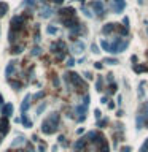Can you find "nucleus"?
Here are the masks:
<instances>
[{"mask_svg":"<svg viewBox=\"0 0 148 152\" xmlns=\"http://www.w3.org/2000/svg\"><path fill=\"white\" fill-rule=\"evenodd\" d=\"M100 46H102L107 52L118 54V52H123V51L127 48V40H123V38H115L112 43L107 41V40H102V41H100Z\"/></svg>","mask_w":148,"mask_h":152,"instance_id":"f257e3e1","label":"nucleus"},{"mask_svg":"<svg viewBox=\"0 0 148 152\" xmlns=\"http://www.w3.org/2000/svg\"><path fill=\"white\" fill-rule=\"evenodd\" d=\"M57 125H59V114H57V112H51V114L41 122V131H43L45 135H51L57 130Z\"/></svg>","mask_w":148,"mask_h":152,"instance_id":"f03ea898","label":"nucleus"},{"mask_svg":"<svg viewBox=\"0 0 148 152\" xmlns=\"http://www.w3.org/2000/svg\"><path fill=\"white\" fill-rule=\"evenodd\" d=\"M64 81L70 89H73V90H86V83H84L77 73H65Z\"/></svg>","mask_w":148,"mask_h":152,"instance_id":"7ed1b4c3","label":"nucleus"},{"mask_svg":"<svg viewBox=\"0 0 148 152\" xmlns=\"http://www.w3.org/2000/svg\"><path fill=\"white\" fill-rule=\"evenodd\" d=\"M124 6H126V2H124V0H112V10H113L115 13H121L124 10Z\"/></svg>","mask_w":148,"mask_h":152,"instance_id":"20e7f679","label":"nucleus"},{"mask_svg":"<svg viewBox=\"0 0 148 152\" xmlns=\"http://www.w3.org/2000/svg\"><path fill=\"white\" fill-rule=\"evenodd\" d=\"M92 10H94V11H96V14H97V16H100V18H102V16H104V13H105V10H104V3H102V2H99V0L92 2Z\"/></svg>","mask_w":148,"mask_h":152,"instance_id":"39448f33","label":"nucleus"},{"mask_svg":"<svg viewBox=\"0 0 148 152\" xmlns=\"http://www.w3.org/2000/svg\"><path fill=\"white\" fill-rule=\"evenodd\" d=\"M10 131V124H8V120H6L5 117H2L0 119V133L2 135H6Z\"/></svg>","mask_w":148,"mask_h":152,"instance_id":"423d86ee","label":"nucleus"},{"mask_svg":"<svg viewBox=\"0 0 148 152\" xmlns=\"http://www.w3.org/2000/svg\"><path fill=\"white\" fill-rule=\"evenodd\" d=\"M83 49H84V43H81V41H75V45L72 46V51L77 54L83 52Z\"/></svg>","mask_w":148,"mask_h":152,"instance_id":"0eeeda50","label":"nucleus"},{"mask_svg":"<svg viewBox=\"0 0 148 152\" xmlns=\"http://www.w3.org/2000/svg\"><path fill=\"white\" fill-rule=\"evenodd\" d=\"M41 18H45V19H48V18H51L53 16V10L51 8H49V6H43V8H41Z\"/></svg>","mask_w":148,"mask_h":152,"instance_id":"6e6552de","label":"nucleus"},{"mask_svg":"<svg viewBox=\"0 0 148 152\" xmlns=\"http://www.w3.org/2000/svg\"><path fill=\"white\" fill-rule=\"evenodd\" d=\"M11 112H13V105L8 103L5 108H3V117H8V116H11Z\"/></svg>","mask_w":148,"mask_h":152,"instance_id":"1a4fd4ad","label":"nucleus"},{"mask_svg":"<svg viewBox=\"0 0 148 152\" xmlns=\"http://www.w3.org/2000/svg\"><path fill=\"white\" fill-rule=\"evenodd\" d=\"M30 100H32V97H30V95H27L26 98H24V103H22V106H21V111H22V112H26V111H27V108H29Z\"/></svg>","mask_w":148,"mask_h":152,"instance_id":"9d476101","label":"nucleus"},{"mask_svg":"<svg viewBox=\"0 0 148 152\" xmlns=\"http://www.w3.org/2000/svg\"><path fill=\"white\" fill-rule=\"evenodd\" d=\"M22 124H24V125H26L27 128L32 127V120H29V117H27L26 114H22Z\"/></svg>","mask_w":148,"mask_h":152,"instance_id":"9b49d317","label":"nucleus"},{"mask_svg":"<svg viewBox=\"0 0 148 152\" xmlns=\"http://www.w3.org/2000/svg\"><path fill=\"white\" fill-rule=\"evenodd\" d=\"M6 10H8V6H6L5 3H2V2H0V18H2L3 14L6 13Z\"/></svg>","mask_w":148,"mask_h":152,"instance_id":"f8f14e48","label":"nucleus"},{"mask_svg":"<svg viewBox=\"0 0 148 152\" xmlns=\"http://www.w3.org/2000/svg\"><path fill=\"white\" fill-rule=\"evenodd\" d=\"M46 32H48L49 35H54V33H57V29H56V27H48Z\"/></svg>","mask_w":148,"mask_h":152,"instance_id":"ddd939ff","label":"nucleus"},{"mask_svg":"<svg viewBox=\"0 0 148 152\" xmlns=\"http://www.w3.org/2000/svg\"><path fill=\"white\" fill-rule=\"evenodd\" d=\"M24 143V138H22V136H19V138H16V141L13 143V146H19V144H22Z\"/></svg>","mask_w":148,"mask_h":152,"instance_id":"4468645a","label":"nucleus"},{"mask_svg":"<svg viewBox=\"0 0 148 152\" xmlns=\"http://www.w3.org/2000/svg\"><path fill=\"white\" fill-rule=\"evenodd\" d=\"M102 78H99V79H97V84H96V87H97V90H102Z\"/></svg>","mask_w":148,"mask_h":152,"instance_id":"2eb2a0df","label":"nucleus"},{"mask_svg":"<svg viewBox=\"0 0 148 152\" xmlns=\"http://www.w3.org/2000/svg\"><path fill=\"white\" fill-rule=\"evenodd\" d=\"M105 64H112V65H115V64H118V62H116V59H105Z\"/></svg>","mask_w":148,"mask_h":152,"instance_id":"dca6fc26","label":"nucleus"},{"mask_svg":"<svg viewBox=\"0 0 148 152\" xmlns=\"http://www.w3.org/2000/svg\"><path fill=\"white\" fill-rule=\"evenodd\" d=\"M83 13H84V16H88V18H92V14L89 13V10H88V8H84V6H83Z\"/></svg>","mask_w":148,"mask_h":152,"instance_id":"f3484780","label":"nucleus"},{"mask_svg":"<svg viewBox=\"0 0 148 152\" xmlns=\"http://www.w3.org/2000/svg\"><path fill=\"white\" fill-rule=\"evenodd\" d=\"M40 54V48H34V51H32V56H38Z\"/></svg>","mask_w":148,"mask_h":152,"instance_id":"a211bd4d","label":"nucleus"},{"mask_svg":"<svg viewBox=\"0 0 148 152\" xmlns=\"http://www.w3.org/2000/svg\"><path fill=\"white\" fill-rule=\"evenodd\" d=\"M35 2H37V0H26V3L30 6H35Z\"/></svg>","mask_w":148,"mask_h":152,"instance_id":"6ab92c4d","label":"nucleus"},{"mask_svg":"<svg viewBox=\"0 0 148 152\" xmlns=\"http://www.w3.org/2000/svg\"><path fill=\"white\" fill-rule=\"evenodd\" d=\"M91 49H92V52H96V54L99 52V49H97V46H96V45H92V46H91Z\"/></svg>","mask_w":148,"mask_h":152,"instance_id":"aec40b11","label":"nucleus"},{"mask_svg":"<svg viewBox=\"0 0 148 152\" xmlns=\"http://www.w3.org/2000/svg\"><path fill=\"white\" fill-rule=\"evenodd\" d=\"M73 64H75V60H73V59H69V60H67V65H69V67H72Z\"/></svg>","mask_w":148,"mask_h":152,"instance_id":"412c9836","label":"nucleus"},{"mask_svg":"<svg viewBox=\"0 0 148 152\" xmlns=\"http://www.w3.org/2000/svg\"><path fill=\"white\" fill-rule=\"evenodd\" d=\"M129 151H131L129 146H126V147H123V149H121V152H129Z\"/></svg>","mask_w":148,"mask_h":152,"instance_id":"4be33fe9","label":"nucleus"},{"mask_svg":"<svg viewBox=\"0 0 148 152\" xmlns=\"http://www.w3.org/2000/svg\"><path fill=\"white\" fill-rule=\"evenodd\" d=\"M51 2H53V3H62L64 0H51Z\"/></svg>","mask_w":148,"mask_h":152,"instance_id":"5701e85b","label":"nucleus"},{"mask_svg":"<svg viewBox=\"0 0 148 152\" xmlns=\"http://www.w3.org/2000/svg\"><path fill=\"white\" fill-rule=\"evenodd\" d=\"M27 152H35V151H34V147H32V146H29V149H27Z\"/></svg>","mask_w":148,"mask_h":152,"instance_id":"b1692460","label":"nucleus"},{"mask_svg":"<svg viewBox=\"0 0 148 152\" xmlns=\"http://www.w3.org/2000/svg\"><path fill=\"white\" fill-rule=\"evenodd\" d=\"M2 101H3V97H2V93H0V105H2Z\"/></svg>","mask_w":148,"mask_h":152,"instance_id":"393cba45","label":"nucleus"},{"mask_svg":"<svg viewBox=\"0 0 148 152\" xmlns=\"http://www.w3.org/2000/svg\"><path fill=\"white\" fill-rule=\"evenodd\" d=\"M0 143H2V136H0Z\"/></svg>","mask_w":148,"mask_h":152,"instance_id":"a878e982","label":"nucleus"},{"mask_svg":"<svg viewBox=\"0 0 148 152\" xmlns=\"http://www.w3.org/2000/svg\"><path fill=\"white\" fill-rule=\"evenodd\" d=\"M81 2H83V0H81Z\"/></svg>","mask_w":148,"mask_h":152,"instance_id":"bb28decb","label":"nucleus"}]
</instances>
